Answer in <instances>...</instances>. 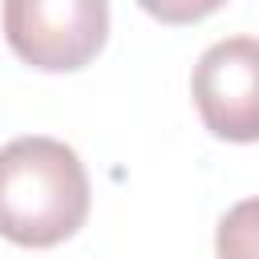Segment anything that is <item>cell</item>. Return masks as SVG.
I'll return each instance as SVG.
<instances>
[{"mask_svg": "<svg viewBox=\"0 0 259 259\" xmlns=\"http://www.w3.org/2000/svg\"><path fill=\"white\" fill-rule=\"evenodd\" d=\"M227 0H138V8L162 24H198L214 16Z\"/></svg>", "mask_w": 259, "mask_h": 259, "instance_id": "cell-4", "label": "cell"}, {"mask_svg": "<svg viewBox=\"0 0 259 259\" xmlns=\"http://www.w3.org/2000/svg\"><path fill=\"white\" fill-rule=\"evenodd\" d=\"M89 174L73 146L28 134L0 146V239L57 247L89 219Z\"/></svg>", "mask_w": 259, "mask_h": 259, "instance_id": "cell-1", "label": "cell"}, {"mask_svg": "<svg viewBox=\"0 0 259 259\" xmlns=\"http://www.w3.org/2000/svg\"><path fill=\"white\" fill-rule=\"evenodd\" d=\"M8 49L40 73H77L109 40V0H4Z\"/></svg>", "mask_w": 259, "mask_h": 259, "instance_id": "cell-2", "label": "cell"}, {"mask_svg": "<svg viewBox=\"0 0 259 259\" xmlns=\"http://www.w3.org/2000/svg\"><path fill=\"white\" fill-rule=\"evenodd\" d=\"M190 97L202 125L223 138L251 146L259 138V45L255 36H227L210 45L194 73Z\"/></svg>", "mask_w": 259, "mask_h": 259, "instance_id": "cell-3", "label": "cell"}]
</instances>
